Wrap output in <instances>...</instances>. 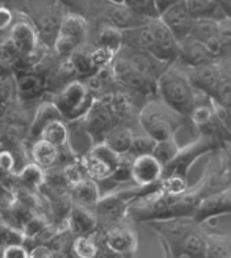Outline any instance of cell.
Listing matches in <instances>:
<instances>
[{"label":"cell","instance_id":"cell-18","mask_svg":"<svg viewBox=\"0 0 231 258\" xmlns=\"http://www.w3.org/2000/svg\"><path fill=\"white\" fill-rule=\"evenodd\" d=\"M179 58H183L189 67H198V64L212 61L214 55L201 40L189 36L179 43Z\"/></svg>","mask_w":231,"mask_h":258},{"label":"cell","instance_id":"cell-46","mask_svg":"<svg viewBox=\"0 0 231 258\" xmlns=\"http://www.w3.org/2000/svg\"><path fill=\"white\" fill-rule=\"evenodd\" d=\"M15 16L7 7H0V32L11 29V25L15 24Z\"/></svg>","mask_w":231,"mask_h":258},{"label":"cell","instance_id":"cell-2","mask_svg":"<svg viewBox=\"0 0 231 258\" xmlns=\"http://www.w3.org/2000/svg\"><path fill=\"white\" fill-rule=\"evenodd\" d=\"M138 121L143 131L154 140H164L175 136L181 124V113L162 99H152L140 110Z\"/></svg>","mask_w":231,"mask_h":258},{"label":"cell","instance_id":"cell-50","mask_svg":"<svg viewBox=\"0 0 231 258\" xmlns=\"http://www.w3.org/2000/svg\"><path fill=\"white\" fill-rule=\"evenodd\" d=\"M110 4H126V0H109Z\"/></svg>","mask_w":231,"mask_h":258},{"label":"cell","instance_id":"cell-35","mask_svg":"<svg viewBox=\"0 0 231 258\" xmlns=\"http://www.w3.org/2000/svg\"><path fill=\"white\" fill-rule=\"evenodd\" d=\"M18 242H25L22 230L11 225L5 219L0 217V247H5L8 244H18Z\"/></svg>","mask_w":231,"mask_h":258},{"label":"cell","instance_id":"cell-26","mask_svg":"<svg viewBox=\"0 0 231 258\" xmlns=\"http://www.w3.org/2000/svg\"><path fill=\"white\" fill-rule=\"evenodd\" d=\"M113 8L110 11V24H113L115 27H118L121 30H129L132 27H137L138 24H142V21L138 22V16L127 7L126 4H112Z\"/></svg>","mask_w":231,"mask_h":258},{"label":"cell","instance_id":"cell-42","mask_svg":"<svg viewBox=\"0 0 231 258\" xmlns=\"http://www.w3.org/2000/svg\"><path fill=\"white\" fill-rule=\"evenodd\" d=\"M231 250L220 238H211L208 239V253L206 256H229Z\"/></svg>","mask_w":231,"mask_h":258},{"label":"cell","instance_id":"cell-27","mask_svg":"<svg viewBox=\"0 0 231 258\" xmlns=\"http://www.w3.org/2000/svg\"><path fill=\"white\" fill-rule=\"evenodd\" d=\"M68 58L72 63V67H74L77 76H81V77H92L93 74L98 73V68L95 67V63L92 60V50L88 52V50H85L81 46V47H77Z\"/></svg>","mask_w":231,"mask_h":258},{"label":"cell","instance_id":"cell-19","mask_svg":"<svg viewBox=\"0 0 231 258\" xmlns=\"http://www.w3.org/2000/svg\"><path fill=\"white\" fill-rule=\"evenodd\" d=\"M69 194L75 205H84L88 208H95V205L101 199V189L95 178L87 176L81 181L69 186Z\"/></svg>","mask_w":231,"mask_h":258},{"label":"cell","instance_id":"cell-14","mask_svg":"<svg viewBox=\"0 0 231 258\" xmlns=\"http://www.w3.org/2000/svg\"><path fill=\"white\" fill-rule=\"evenodd\" d=\"M65 222L74 236H93L99 227L95 211H92V208H88V206L75 203L65 219Z\"/></svg>","mask_w":231,"mask_h":258},{"label":"cell","instance_id":"cell-52","mask_svg":"<svg viewBox=\"0 0 231 258\" xmlns=\"http://www.w3.org/2000/svg\"><path fill=\"white\" fill-rule=\"evenodd\" d=\"M0 140H2V131H0Z\"/></svg>","mask_w":231,"mask_h":258},{"label":"cell","instance_id":"cell-29","mask_svg":"<svg viewBox=\"0 0 231 258\" xmlns=\"http://www.w3.org/2000/svg\"><path fill=\"white\" fill-rule=\"evenodd\" d=\"M208 253V241L204 239L200 233L192 231L190 235L186 236V239L181 242L176 255L181 256H206Z\"/></svg>","mask_w":231,"mask_h":258},{"label":"cell","instance_id":"cell-13","mask_svg":"<svg viewBox=\"0 0 231 258\" xmlns=\"http://www.w3.org/2000/svg\"><path fill=\"white\" fill-rule=\"evenodd\" d=\"M225 213H231V187L222 189L219 192H214L206 197H203L192 217L200 224L209 217H214L217 214H225Z\"/></svg>","mask_w":231,"mask_h":258},{"label":"cell","instance_id":"cell-17","mask_svg":"<svg viewBox=\"0 0 231 258\" xmlns=\"http://www.w3.org/2000/svg\"><path fill=\"white\" fill-rule=\"evenodd\" d=\"M190 68L192 70L189 74V79L194 84V87L197 90H201L203 93L214 96L215 90L219 87L220 79H222L219 70H217L211 61L204 64H198V67H190Z\"/></svg>","mask_w":231,"mask_h":258},{"label":"cell","instance_id":"cell-6","mask_svg":"<svg viewBox=\"0 0 231 258\" xmlns=\"http://www.w3.org/2000/svg\"><path fill=\"white\" fill-rule=\"evenodd\" d=\"M84 118H85V131L95 140L101 139V142L104 140V137L112 127L121 124V120L117 115V112H115L109 95L95 99L92 109L88 110V113Z\"/></svg>","mask_w":231,"mask_h":258},{"label":"cell","instance_id":"cell-32","mask_svg":"<svg viewBox=\"0 0 231 258\" xmlns=\"http://www.w3.org/2000/svg\"><path fill=\"white\" fill-rule=\"evenodd\" d=\"M219 24H220V21L209 19V18L195 19L190 36L198 38V40H201V41H206L208 38L217 35V32H219Z\"/></svg>","mask_w":231,"mask_h":258},{"label":"cell","instance_id":"cell-41","mask_svg":"<svg viewBox=\"0 0 231 258\" xmlns=\"http://www.w3.org/2000/svg\"><path fill=\"white\" fill-rule=\"evenodd\" d=\"M192 121H194L198 127H208L214 121V112L208 106H197L190 112Z\"/></svg>","mask_w":231,"mask_h":258},{"label":"cell","instance_id":"cell-15","mask_svg":"<svg viewBox=\"0 0 231 258\" xmlns=\"http://www.w3.org/2000/svg\"><path fill=\"white\" fill-rule=\"evenodd\" d=\"M10 38L19 49L21 57L35 54L41 44L40 33H38V30L27 21H18L13 24L10 29Z\"/></svg>","mask_w":231,"mask_h":258},{"label":"cell","instance_id":"cell-5","mask_svg":"<svg viewBox=\"0 0 231 258\" xmlns=\"http://www.w3.org/2000/svg\"><path fill=\"white\" fill-rule=\"evenodd\" d=\"M121 156L123 154L113 151L106 142H98L84 154L82 161L88 176L95 178L96 181H104V179H109L115 173V170L118 169Z\"/></svg>","mask_w":231,"mask_h":258},{"label":"cell","instance_id":"cell-9","mask_svg":"<svg viewBox=\"0 0 231 258\" xmlns=\"http://www.w3.org/2000/svg\"><path fill=\"white\" fill-rule=\"evenodd\" d=\"M152 35H154V47L151 55L161 61L170 63L179 57V41L175 33L167 27V24L161 19H149Z\"/></svg>","mask_w":231,"mask_h":258},{"label":"cell","instance_id":"cell-16","mask_svg":"<svg viewBox=\"0 0 231 258\" xmlns=\"http://www.w3.org/2000/svg\"><path fill=\"white\" fill-rule=\"evenodd\" d=\"M104 244L115 255H132L137 250V236L127 227H112L104 235Z\"/></svg>","mask_w":231,"mask_h":258},{"label":"cell","instance_id":"cell-28","mask_svg":"<svg viewBox=\"0 0 231 258\" xmlns=\"http://www.w3.org/2000/svg\"><path fill=\"white\" fill-rule=\"evenodd\" d=\"M124 43V33L121 29L115 27L113 24H107L104 25L99 33H98V40H96V46L101 47H109L115 52H120Z\"/></svg>","mask_w":231,"mask_h":258},{"label":"cell","instance_id":"cell-20","mask_svg":"<svg viewBox=\"0 0 231 258\" xmlns=\"http://www.w3.org/2000/svg\"><path fill=\"white\" fill-rule=\"evenodd\" d=\"M54 120H65L61 110L54 102V99L43 102V104L38 107L36 112H35V117H33V121H32V126H30V136L38 139L43 129Z\"/></svg>","mask_w":231,"mask_h":258},{"label":"cell","instance_id":"cell-39","mask_svg":"<svg viewBox=\"0 0 231 258\" xmlns=\"http://www.w3.org/2000/svg\"><path fill=\"white\" fill-rule=\"evenodd\" d=\"M156 142L151 136H148L145 133V136H135L134 142H132V148L131 153L132 156H140V154H149L154 151V147H156Z\"/></svg>","mask_w":231,"mask_h":258},{"label":"cell","instance_id":"cell-51","mask_svg":"<svg viewBox=\"0 0 231 258\" xmlns=\"http://www.w3.org/2000/svg\"><path fill=\"white\" fill-rule=\"evenodd\" d=\"M226 15H228V18H231V5H229L228 10H226Z\"/></svg>","mask_w":231,"mask_h":258},{"label":"cell","instance_id":"cell-11","mask_svg":"<svg viewBox=\"0 0 231 258\" xmlns=\"http://www.w3.org/2000/svg\"><path fill=\"white\" fill-rule=\"evenodd\" d=\"M162 176L164 164L152 153L134 156L131 165V179L135 186H154L161 181Z\"/></svg>","mask_w":231,"mask_h":258},{"label":"cell","instance_id":"cell-49","mask_svg":"<svg viewBox=\"0 0 231 258\" xmlns=\"http://www.w3.org/2000/svg\"><path fill=\"white\" fill-rule=\"evenodd\" d=\"M217 2H219L223 8H225V11L228 10V7L231 5V0H217Z\"/></svg>","mask_w":231,"mask_h":258},{"label":"cell","instance_id":"cell-8","mask_svg":"<svg viewBox=\"0 0 231 258\" xmlns=\"http://www.w3.org/2000/svg\"><path fill=\"white\" fill-rule=\"evenodd\" d=\"M151 225L158 230V233L162 236L164 241H167L170 246L175 247L173 255H176L179 246L186 239V236L197 230L198 222L192 216H178V217L161 219V221H152Z\"/></svg>","mask_w":231,"mask_h":258},{"label":"cell","instance_id":"cell-37","mask_svg":"<svg viewBox=\"0 0 231 258\" xmlns=\"http://www.w3.org/2000/svg\"><path fill=\"white\" fill-rule=\"evenodd\" d=\"M15 92H18V88L13 77L5 71H0V107L10 104Z\"/></svg>","mask_w":231,"mask_h":258},{"label":"cell","instance_id":"cell-10","mask_svg":"<svg viewBox=\"0 0 231 258\" xmlns=\"http://www.w3.org/2000/svg\"><path fill=\"white\" fill-rule=\"evenodd\" d=\"M129 200L124 197L121 190L109 192L106 196H101L98 203L95 205V214L98 217L99 224H117L123 217H126L127 206H129Z\"/></svg>","mask_w":231,"mask_h":258},{"label":"cell","instance_id":"cell-44","mask_svg":"<svg viewBox=\"0 0 231 258\" xmlns=\"http://www.w3.org/2000/svg\"><path fill=\"white\" fill-rule=\"evenodd\" d=\"M217 35L222 38V41L226 44V47L231 44V18H225V19L220 21L219 32H217Z\"/></svg>","mask_w":231,"mask_h":258},{"label":"cell","instance_id":"cell-38","mask_svg":"<svg viewBox=\"0 0 231 258\" xmlns=\"http://www.w3.org/2000/svg\"><path fill=\"white\" fill-rule=\"evenodd\" d=\"M118 52H115V50L109 49V47H101V46H96L93 50H92V60L95 63V67L99 70L102 68H107V67H112L113 60L117 58Z\"/></svg>","mask_w":231,"mask_h":258},{"label":"cell","instance_id":"cell-12","mask_svg":"<svg viewBox=\"0 0 231 258\" xmlns=\"http://www.w3.org/2000/svg\"><path fill=\"white\" fill-rule=\"evenodd\" d=\"M159 18L167 24V27L175 33L179 43L190 36L192 27H194V21H195L194 16L190 15L184 0L175 4L169 10H165Z\"/></svg>","mask_w":231,"mask_h":258},{"label":"cell","instance_id":"cell-33","mask_svg":"<svg viewBox=\"0 0 231 258\" xmlns=\"http://www.w3.org/2000/svg\"><path fill=\"white\" fill-rule=\"evenodd\" d=\"M126 5L143 21L159 18V11L154 0H126Z\"/></svg>","mask_w":231,"mask_h":258},{"label":"cell","instance_id":"cell-3","mask_svg":"<svg viewBox=\"0 0 231 258\" xmlns=\"http://www.w3.org/2000/svg\"><path fill=\"white\" fill-rule=\"evenodd\" d=\"M54 102L61 110L65 120H77L84 118L92 109L95 102L93 90L81 81H69L65 87L55 95Z\"/></svg>","mask_w":231,"mask_h":258},{"label":"cell","instance_id":"cell-4","mask_svg":"<svg viewBox=\"0 0 231 258\" xmlns=\"http://www.w3.org/2000/svg\"><path fill=\"white\" fill-rule=\"evenodd\" d=\"M87 32H88L87 21L81 15L68 13L66 16H63L52 44L55 54L61 58L69 57L77 47L84 46Z\"/></svg>","mask_w":231,"mask_h":258},{"label":"cell","instance_id":"cell-30","mask_svg":"<svg viewBox=\"0 0 231 258\" xmlns=\"http://www.w3.org/2000/svg\"><path fill=\"white\" fill-rule=\"evenodd\" d=\"M38 139H44V140L50 142V144H54L57 147H63V145L69 144L68 127L63 120H54L43 129Z\"/></svg>","mask_w":231,"mask_h":258},{"label":"cell","instance_id":"cell-24","mask_svg":"<svg viewBox=\"0 0 231 258\" xmlns=\"http://www.w3.org/2000/svg\"><path fill=\"white\" fill-rule=\"evenodd\" d=\"M134 137L135 136L132 133V129L126 127L123 124H118L110 129L102 142H106V144L118 154H127V153H131Z\"/></svg>","mask_w":231,"mask_h":258},{"label":"cell","instance_id":"cell-25","mask_svg":"<svg viewBox=\"0 0 231 258\" xmlns=\"http://www.w3.org/2000/svg\"><path fill=\"white\" fill-rule=\"evenodd\" d=\"M19 181V186H25L35 190H40V187L44 184L46 176H47V169L41 167L36 162H30L27 165H24L22 169L15 175Z\"/></svg>","mask_w":231,"mask_h":258},{"label":"cell","instance_id":"cell-40","mask_svg":"<svg viewBox=\"0 0 231 258\" xmlns=\"http://www.w3.org/2000/svg\"><path fill=\"white\" fill-rule=\"evenodd\" d=\"M214 102L226 110H231V81L229 79H225V77L220 79V84L214 93Z\"/></svg>","mask_w":231,"mask_h":258},{"label":"cell","instance_id":"cell-48","mask_svg":"<svg viewBox=\"0 0 231 258\" xmlns=\"http://www.w3.org/2000/svg\"><path fill=\"white\" fill-rule=\"evenodd\" d=\"M154 2H156L158 11H159V16H161L165 10H169V8H170V7H173L175 4L181 2V0H154Z\"/></svg>","mask_w":231,"mask_h":258},{"label":"cell","instance_id":"cell-7","mask_svg":"<svg viewBox=\"0 0 231 258\" xmlns=\"http://www.w3.org/2000/svg\"><path fill=\"white\" fill-rule=\"evenodd\" d=\"M214 139L209 134H201L197 140L189 144L184 148H179L176 156L164 165V176L170 175H183L186 176L189 172V167L194 164L201 154L208 153L214 148Z\"/></svg>","mask_w":231,"mask_h":258},{"label":"cell","instance_id":"cell-47","mask_svg":"<svg viewBox=\"0 0 231 258\" xmlns=\"http://www.w3.org/2000/svg\"><path fill=\"white\" fill-rule=\"evenodd\" d=\"M55 250L46 242L36 244L33 249H30V256H55Z\"/></svg>","mask_w":231,"mask_h":258},{"label":"cell","instance_id":"cell-34","mask_svg":"<svg viewBox=\"0 0 231 258\" xmlns=\"http://www.w3.org/2000/svg\"><path fill=\"white\" fill-rule=\"evenodd\" d=\"M178 151H179V145L176 144L175 136H173V137L164 139V140H158L152 154L165 165V164H169L176 156Z\"/></svg>","mask_w":231,"mask_h":258},{"label":"cell","instance_id":"cell-21","mask_svg":"<svg viewBox=\"0 0 231 258\" xmlns=\"http://www.w3.org/2000/svg\"><path fill=\"white\" fill-rule=\"evenodd\" d=\"M190 15L194 19H201V18H209V19H217L222 21L228 18L225 8L217 2V0H184Z\"/></svg>","mask_w":231,"mask_h":258},{"label":"cell","instance_id":"cell-45","mask_svg":"<svg viewBox=\"0 0 231 258\" xmlns=\"http://www.w3.org/2000/svg\"><path fill=\"white\" fill-rule=\"evenodd\" d=\"M16 165V159L13 156V153L10 151H0V169H4L5 172L11 173L13 169Z\"/></svg>","mask_w":231,"mask_h":258},{"label":"cell","instance_id":"cell-36","mask_svg":"<svg viewBox=\"0 0 231 258\" xmlns=\"http://www.w3.org/2000/svg\"><path fill=\"white\" fill-rule=\"evenodd\" d=\"M99 252L93 236H75L72 242V253L81 258H92Z\"/></svg>","mask_w":231,"mask_h":258},{"label":"cell","instance_id":"cell-31","mask_svg":"<svg viewBox=\"0 0 231 258\" xmlns=\"http://www.w3.org/2000/svg\"><path fill=\"white\" fill-rule=\"evenodd\" d=\"M49 225H50V222H49V219H47L46 214H43V213H35L29 219V221L22 225V228H21L24 236H25V242L32 241V239H36Z\"/></svg>","mask_w":231,"mask_h":258},{"label":"cell","instance_id":"cell-43","mask_svg":"<svg viewBox=\"0 0 231 258\" xmlns=\"http://www.w3.org/2000/svg\"><path fill=\"white\" fill-rule=\"evenodd\" d=\"M2 256L5 258H27L30 256V249L25 247V242L8 244L2 250Z\"/></svg>","mask_w":231,"mask_h":258},{"label":"cell","instance_id":"cell-22","mask_svg":"<svg viewBox=\"0 0 231 258\" xmlns=\"http://www.w3.org/2000/svg\"><path fill=\"white\" fill-rule=\"evenodd\" d=\"M30 156L33 162L40 164L44 169H50V167H54L58 161L60 147L50 144V142L44 139H36L32 145Z\"/></svg>","mask_w":231,"mask_h":258},{"label":"cell","instance_id":"cell-1","mask_svg":"<svg viewBox=\"0 0 231 258\" xmlns=\"http://www.w3.org/2000/svg\"><path fill=\"white\" fill-rule=\"evenodd\" d=\"M161 99L181 115L190 113L195 107V87L189 76L176 68L164 70L156 81Z\"/></svg>","mask_w":231,"mask_h":258},{"label":"cell","instance_id":"cell-23","mask_svg":"<svg viewBox=\"0 0 231 258\" xmlns=\"http://www.w3.org/2000/svg\"><path fill=\"white\" fill-rule=\"evenodd\" d=\"M46 87H47L46 76L40 74L38 71L21 73L16 81L18 93L22 98H33L35 95H41V92Z\"/></svg>","mask_w":231,"mask_h":258}]
</instances>
